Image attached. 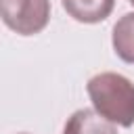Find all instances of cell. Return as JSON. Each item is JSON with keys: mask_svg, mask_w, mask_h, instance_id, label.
Masks as SVG:
<instances>
[{"mask_svg": "<svg viewBox=\"0 0 134 134\" xmlns=\"http://www.w3.org/2000/svg\"><path fill=\"white\" fill-rule=\"evenodd\" d=\"M86 92L96 113L115 126H134V84L115 71H103L88 80Z\"/></svg>", "mask_w": 134, "mask_h": 134, "instance_id": "obj_1", "label": "cell"}, {"mask_svg": "<svg viewBox=\"0 0 134 134\" xmlns=\"http://www.w3.org/2000/svg\"><path fill=\"white\" fill-rule=\"evenodd\" d=\"M0 15L19 36H36L50 21V0H0Z\"/></svg>", "mask_w": 134, "mask_h": 134, "instance_id": "obj_2", "label": "cell"}, {"mask_svg": "<svg viewBox=\"0 0 134 134\" xmlns=\"http://www.w3.org/2000/svg\"><path fill=\"white\" fill-rule=\"evenodd\" d=\"M63 134H117V128L94 109H77L65 121Z\"/></svg>", "mask_w": 134, "mask_h": 134, "instance_id": "obj_3", "label": "cell"}, {"mask_svg": "<svg viewBox=\"0 0 134 134\" xmlns=\"http://www.w3.org/2000/svg\"><path fill=\"white\" fill-rule=\"evenodd\" d=\"M61 4L77 23H100L111 15L115 0H61Z\"/></svg>", "mask_w": 134, "mask_h": 134, "instance_id": "obj_4", "label": "cell"}, {"mask_svg": "<svg viewBox=\"0 0 134 134\" xmlns=\"http://www.w3.org/2000/svg\"><path fill=\"white\" fill-rule=\"evenodd\" d=\"M111 44L115 54L124 61L134 65V13H126L117 19L111 34Z\"/></svg>", "mask_w": 134, "mask_h": 134, "instance_id": "obj_5", "label": "cell"}, {"mask_svg": "<svg viewBox=\"0 0 134 134\" xmlns=\"http://www.w3.org/2000/svg\"><path fill=\"white\" fill-rule=\"evenodd\" d=\"M128 2H130V4H132V6H134V0H128Z\"/></svg>", "mask_w": 134, "mask_h": 134, "instance_id": "obj_6", "label": "cell"}, {"mask_svg": "<svg viewBox=\"0 0 134 134\" xmlns=\"http://www.w3.org/2000/svg\"><path fill=\"white\" fill-rule=\"evenodd\" d=\"M23 134H25V132H23Z\"/></svg>", "mask_w": 134, "mask_h": 134, "instance_id": "obj_7", "label": "cell"}]
</instances>
